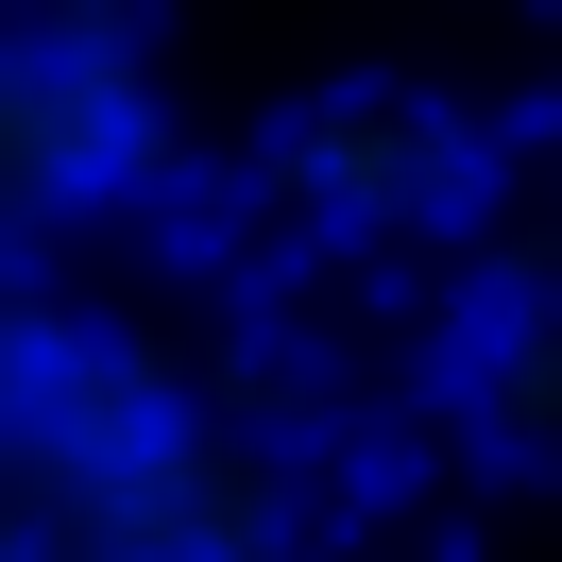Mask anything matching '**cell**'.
Listing matches in <instances>:
<instances>
[{"label":"cell","instance_id":"cell-1","mask_svg":"<svg viewBox=\"0 0 562 562\" xmlns=\"http://www.w3.org/2000/svg\"><path fill=\"white\" fill-rule=\"evenodd\" d=\"M0 562H307L290 494L154 341L0 290Z\"/></svg>","mask_w":562,"mask_h":562},{"label":"cell","instance_id":"cell-2","mask_svg":"<svg viewBox=\"0 0 562 562\" xmlns=\"http://www.w3.org/2000/svg\"><path fill=\"white\" fill-rule=\"evenodd\" d=\"M171 171V103H154L137 35H86V18H18L0 35V222L52 239V222L120 205V188Z\"/></svg>","mask_w":562,"mask_h":562},{"label":"cell","instance_id":"cell-3","mask_svg":"<svg viewBox=\"0 0 562 562\" xmlns=\"http://www.w3.org/2000/svg\"><path fill=\"white\" fill-rule=\"evenodd\" d=\"M290 171H307L324 205H358V222H426V205H460L477 154H460L443 120H409V103H324L307 137H290Z\"/></svg>","mask_w":562,"mask_h":562}]
</instances>
